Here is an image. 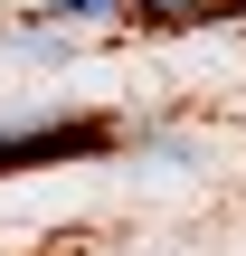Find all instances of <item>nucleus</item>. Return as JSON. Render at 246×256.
I'll return each mask as SVG.
<instances>
[{"mask_svg":"<svg viewBox=\"0 0 246 256\" xmlns=\"http://www.w3.org/2000/svg\"><path fill=\"white\" fill-rule=\"evenodd\" d=\"M104 152H123V124H104V114L19 124V133H0V180H9V171H47V162H104Z\"/></svg>","mask_w":246,"mask_h":256,"instance_id":"f257e3e1","label":"nucleus"},{"mask_svg":"<svg viewBox=\"0 0 246 256\" xmlns=\"http://www.w3.org/2000/svg\"><path fill=\"white\" fill-rule=\"evenodd\" d=\"M104 10H123V0H57V19H104Z\"/></svg>","mask_w":246,"mask_h":256,"instance_id":"f03ea898","label":"nucleus"}]
</instances>
